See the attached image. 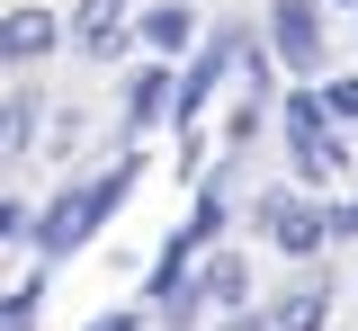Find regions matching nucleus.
Returning <instances> with one entry per match:
<instances>
[{
    "label": "nucleus",
    "mask_w": 358,
    "mask_h": 331,
    "mask_svg": "<svg viewBox=\"0 0 358 331\" xmlns=\"http://www.w3.org/2000/svg\"><path fill=\"white\" fill-rule=\"evenodd\" d=\"M268 45H278V63L287 72H322V0H278L268 9Z\"/></svg>",
    "instance_id": "2"
},
{
    "label": "nucleus",
    "mask_w": 358,
    "mask_h": 331,
    "mask_svg": "<svg viewBox=\"0 0 358 331\" xmlns=\"http://www.w3.org/2000/svg\"><path fill=\"white\" fill-rule=\"evenodd\" d=\"M260 224L278 251H296V260H313L322 242H331V215L322 206H296V197H260Z\"/></svg>",
    "instance_id": "4"
},
{
    "label": "nucleus",
    "mask_w": 358,
    "mask_h": 331,
    "mask_svg": "<svg viewBox=\"0 0 358 331\" xmlns=\"http://www.w3.org/2000/svg\"><path fill=\"white\" fill-rule=\"evenodd\" d=\"M99 224H108V215H99V197L72 189V197H54V206L36 215V251H45V260H63V251H81Z\"/></svg>",
    "instance_id": "3"
},
{
    "label": "nucleus",
    "mask_w": 358,
    "mask_h": 331,
    "mask_svg": "<svg viewBox=\"0 0 358 331\" xmlns=\"http://www.w3.org/2000/svg\"><path fill=\"white\" fill-rule=\"evenodd\" d=\"M143 45H152V54H188V45H197V18H188L179 0H162V9H143Z\"/></svg>",
    "instance_id": "7"
},
{
    "label": "nucleus",
    "mask_w": 358,
    "mask_h": 331,
    "mask_svg": "<svg viewBox=\"0 0 358 331\" xmlns=\"http://www.w3.org/2000/svg\"><path fill=\"white\" fill-rule=\"evenodd\" d=\"M90 331H134V314H108V323H90Z\"/></svg>",
    "instance_id": "17"
},
{
    "label": "nucleus",
    "mask_w": 358,
    "mask_h": 331,
    "mask_svg": "<svg viewBox=\"0 0 358 331\" xmlns=\"http://www.w3.org/2000/svg\"><path fill=\"white\" fill-rule=\"evenodd\" d=\"M287 135H296V179H341V170H350V143L322 126V98L313 90L287 98Z\"/></svg>",
    "instance_id": "1"
},
{
    "label": "nucleus",
    "mask_w": 358,
    "mask_h": 331,
    "mask_svg": "<svg viewBox=\"0 0 358 331\" xmlns=\"http://www.w3.org/2000/svg\"><path fill=\"white\" fill-rule=\"evenodd\" d=\"M322 108H331V117H350V126H358V81H322Z\"/></svg>",
    "instance_id": "13"
},
{
    "label": "nucleus",
    "mask_w": 358,
    "mask_h": 331,
    "mask_svg": "<svg viewBox=\"0 0 358 331\" xmlns=\"http://www.w3.org/2000/svg\"><path fill=\"white\" fill-rule=\"evenodd\" d=\"M54 9H9V27H0V45H9V63H45L54 54Z\"/></svg>",
    "instance_id": "5"
},
{
    "label": "nucleus",
    "mask_w": 358,
    "mask_h": 331,
    "mask_svg": "<svg viewBox=\"0 0 358 331\" xmlns=\"http://www.w3.org/2000/svg\"><path fill=\"white\" fill-rule=\"evenodd\" d=\"M117 18H126V0H81V18H72V36H81V45L99 54V63H108V54L126 45V27H117Z\"/></svg>",
    "instance_id": "6"
},
{
    "label": "nucleus",
    "mask_w": 358,
    "mask_h": 331,
    "mask_svg": "<svg viewBox=\"0 0 358 331\" xmlns=\"http://www.w3.org/2000/svg\"><path fill=\"white\" fill-rule=\"evenodd\" d=\"M215 72H224V45H215V54H197V72L179 81V126H188V117L206 108V81H215Z\"/></svg>",
    "instance_id": "10"
},
{
    "label": "nucleus",
    "mask_w": 358,
    "mask_h": 331,
    "mask_svg": "<svg viewBox=\"0 0 358 331\" xmlns=\"http://www.w3.org/2000/svg\"><path fill=\"white\" fill-rule=\"evenodd\" d=\"M224 331H278V314H268V323H251V314H233V323H224Z\"/></svg>",
    "instance_id": "16"
},
{
    "label": "nucleus",
    "mask_w": 358,
    "mask_h": 331,
    "mask_svg": "<svg viewBox=\"0 0 358 331\" xmlns=\"http://www.w3.org/2000/svg\"><path fill=\"white\" fill-rule=\"evenodd\" d=\"M36 304H45V278H18V286H9V314H0V323H9V331H27V323H36Z\"/></svg>",
    "instance_id": "12"
},
{
    "label": "nucleus",
    "mask_w": 358,
    "mask_h": 331,
    "mask_svg": "<svg viewBox=\"0 0 358 331\" xmlns=\"http://www.w3.org/2000/svg\"><path fill=\"white\" fill-rule=\"evenodd\" d=\"M27 152V90H9V161Z\"/></svg>",
    "instance_id": "14"
},
{
    "label": "nucleus",
    "mask_w": 358,
    "mask_h": 331,
    "mask_svg": "<svg viewBox=\"0 0 358 331\" xmlns=\"http://www.w3.org/2000/svg\"><path fill=\"white\" fill-rule=\"evenodd\" d=\"M322 314H331V286H296L278 304V331H322Z\"/></svg>",
    "instance_id": "9"
},
{
    "label": "nucleus",
    "mask_w": 358,
    "mask_h": 331,
    "mask_svg": "<svg viewBox=\"0 0 358 331\" xmlns=\"http://www.w3.org/2000/svg\"><path fill=\"white\" fill-rule=\"evenodd\" d=\"M162 108H171V81H162V72H143V81H134V98H126V117H134V126H152Z\"/></svg>",
    "instance_id": "11"
},
{
    "label": "nucleus",
    "mask_w": 358,
    "mask_h": 331,
    "mask_svg": "<svg viewBox=\"0 0 358 331\" xmlns=\"http://www.w3.org/2000/svg\"><path fill=\"white\" fill-rule=\"evenodd\" d=\"M242 286H251V269H242L233 251H215L206 278H197V295H179V304H242Z\"/></svg>",
    "instance_id": "8"
},
{
    "label": "nucleus",
    "mask_w": 358,
    "mask_h": 331,
    "mask_svg": "<svg viewBox=\"0 0 358 331\" xmlns=\"http://www.w3.org/2000/svg\"><path fill=\"white\" fill-rule=\"evenodd\" d=\"M341 233H358V197H341V206H331V242Z\"/></svg>",
    "instance_id": "15"
}]
</instances>
